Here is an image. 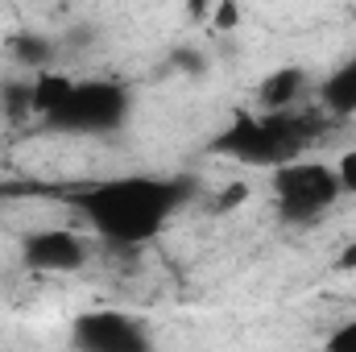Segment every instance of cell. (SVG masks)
Listing matches in <instances>:
<instances>
[{
	"label": "cell",
	"instance_id": "obj_1",
	"mask_svg": "<svg viewBox=\"0 0 356 352\" xmlns=\"http://www.w3.org/2000/svg\"><path fill=\"white\" fill-rule=\"evenodd\" d=\"M191 199V178H149L124 175L88 182L67 195V203L91 224V232L116 249H141L149 245Z\"/></svg>",
	"mask_w": 356,
	"mask_h": 352
},
{
	"label": "cell",
	"instance_id": "obj_2",
	"mask_svg": "<svg viewBox=\"0 0 356 352\" xmlns=\"http://www.w3.org/2000/svg\"><path fill=\"white\" fill-rule=\"evenodd\" d=\"M311 137L315 120L298 116L294 108H266L261 116H236L216 137V150L249 166H282L290 158H302Z\"/></svg>",
	"mask_w": 356,
	"mask_h": 352
},
{
	"label": "cell",
	"instance_id": "obj_3",
	"mask_svg": "<svg viewBox=\"0 0 356 352\" xmlns=\"http://www.w3.org/2000/svg\"><path fill=\"white\" fill-rule=\"evenodd\" d=\"M129 108H133V95H129L124 83H112V79H79V83H71L67 99L46 116V125L54 133L104 137V133H116L129 120Z\"/></svg>",
	"mask_w": 356,
	"mask_h": 352
},
{
	"label": "cell",
	"instance_id": "obj_4",
	"mask_svg": "<svg viewBox=\"0 0 356 352\" xmlns=\"http://www.w3.org/2000/svg\"><path fill=\"white\" fill-rule=\"evenodd\" d=\"M340 195L344 191H340L336 166H327V162L290 158V162L273 166V203H277V216L290 224L319 220Z\"/></svg>",
	"mask_w": 356,
	"mask_h": 352
},
{
	"label": "cell",
	"instance_id": "obj_5",
	"mask_svg": "<svg viewBox=\"0 0 356 352\" xmlns=\"http://www.w3.org/2000/svg\"><path fill=\"white\" fill-rule=\"evenodd\" d=\"M71 340L88 352H145L149 332L124 311H88L71 323Z\"/></svg>",
	"mask_w": 356,
	"mask_h": 352
},
{
	"label": "cell",
	"instance_id": "obj_6",
	"mask_svg": "<svg viewBox=\"0 0 356 352\" xmlns=\"http://www.w3.org/2000/svg\"><path fill=\"white\" fill-rule=\"evenodd\" d=\"M91 257L88 241L71 228H38L21 241V262L38 273H75Z\"/></svg>",
	"mask_w": 356,
	"mask_h": 352
},
{
	"label": "cell",
	"instance_id": "obj_7",
	"mask_svg": "<svg viewBox=\"0 0 356 352\" xmlns=\"http://www.w3.org/2000/svg\"><path fill=\"white\" fill-rule=\"evenodd\" d=\"M319 99H323V108L332 116H356V54L323 79Z\"/></svg>",
	"mask_w": 356,
	"mask_h": 352
},
{
	"label": "cell",
	"instance_id": "obj_8",
	"mask_svg": "<svg viewBox=\"0 0 356 352\" xmlns=\"http://www.w3.org/2000/svg\"><path fill=\"white\" fill-rule=\"evenodd\" d=\"M71 83H75V79H71V75H63V71H50V67H46V71H38V75H33V83H29V112L46 120V116L67 99Z\"/></svg>",
	"mask_w": 356,
	"mask_h": 352
},
{
	"label": "cell",
	"instance_id": "obj_9",
	"mask_svg": "<svg viewBox=\"0 0 356 352\" xmlns=\"http://www.w3.org/2000/svg\"><path fill=\"white\" fill-rule=\"evenodd\" d=\"M307 88L302 67H277L273 75L261 79V108H294V99Z\"/></svg>",
	"mask_w": 356,
	"mask_h": 352
},
{
	"label": "cell",
	"instance_id": "obj_10",
	"mask_svg": "<svg viewBox=\"0 0 356 352\" xmlns=\"http://www.w3.org/2000/svg\"><path fill=\"white\" fill-rule=\"evenodd\" d=\"M8 50H13V58H17L21 67H29V71H46L50 58H54V42H50L46 33H17V38L8 42Z\"/></svg>",
	"mask_w": 356,
	"mask_h": 352
},
{
	"label": "cell",
	"instance_id": "obj_11",
	"mask_svg": "<svg viewBox=\"0 0 356 352\" xmlns=\"http://www.w3.org/2000/svg\"><path fill=\"white\" fill-rule=\"evenodd\" d=\"M207 21H211V29H216V33H228V29H236V21H241V8H236V0H211V13H207Z\"/></svg>",
	"mask_w": 356,
	"mask_h": 352
},
{
	"label": "cell",
	"instance_id": "obj_12",
	"mask_svg": "<svg viewBox=\"0 0 356 352\" xmlns=\"http://www.w3.org/2000/svg\"><path fill=\"white\" fill-rule=\"evenodd\" d=\"M336 178H340V191H344V195H356V150L340 154V162H336Z\"/></svg>",
	"mask_w": 356,
	"mask_h": 352
},
{
	"label": "cell",
	"instance_id": "obj_13",
	"mask_svg": "<svg viewBox=\"0 0 356 352\" xmlns=\"http://www.w3.org/2000/svg\"><path fill=\"white\" fill-rule=\"evenodd\" d=\"M327 349L332 352H356V319H348L344 328H336L327 336Z\"/></svg>",
	"mask_w": 356,
	"mask_h": 352
},
{
	"label": "cell",
	"instance_id": "obj_14",
	"mask_svg": "<svg viewBox=\"0 0 356 352\" xmlns=\"http://www.w3.org/2000/svg\"><path fill=\"white\" fill-rule=\"evenodd\" d=\"M336 269H344V273H348V269H356V245H348V249L340 253V262H336Z\"/></svg>",
	"mask_w": 356,
	"mask_h": 352
}]
</instances>
